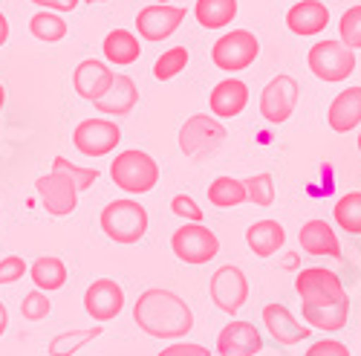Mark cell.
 <instances>
[{
  "instance_id": "obj_35",
  "label": "cell",
  "mask_w": 361,
  "mask_h": 356,
  "mask_svg": "<svg viewBox=\"0 0 361 356\" xmlns=\"http://www.w3.org/2000/svg\"><path fill=\"white\" fill-rule=\"evenodd\" d=\"M338 35H341V44L350 47L353 52L361 49V4L358 6H350L341 20H338Z\"/></svg>"
},
{
  "instance_id": "obj_22",
  "label": "cell",
  "mask_w": 361,
  "mask_h": 356,
  "mask_svg": "<svg viewBox=\"0 0 361 356\" xmlns=\"http://www.w3.org/2000/svg\"><path fill=\"white\" fill-rule=\"evenodd\" d=\"M136 102H139L136 81L130 76H125V73H118L113 78V84H110V90L99 102H93V107L99 113H104V116H128L136 107Z\"/></svg>"
},
{
  "instance_id": "obj_13",
  "label": "cell",
  "mask_w": 361,
  "mask_h": 356,
  "mask_svg": "<svg viewBox=\"0 0 361 356\" xmlns=\"http://www.w3.org/2000/svg\"><path fill=\"white\" fill-rule=\"evenodd\" d=\"M185 20V6H171V4H150L139 9L136 15V32L145 41H165L171 38L179 23Z\"/></svg>"
},
{
  "instance_id": "obj_34",
  "label": "cell",
  "mask_w": 361,
  "mask_h": 356,
  "mask_svg": "<svg viewBox=\"0 0 361 356\" xmlns=\"http://www.w3.org/2000/svg\"><path fill=\"white\" fill-rule=\"evenodd\" d=\"M52 171H61V174H67L70 180L75 183L78 194H81V191H87L90 186H93V183L99 180V171H96V168H81V165L70 162L67 157H55V162H52Z\"/></svg>"
},
{
  "instance_id": "obj_4",
  "label": "cell",
  "mask_w": 361,
  "mask_h": 356,
  "mask_svg": "<svg viewBox=\"0 0 361 356\" xmlns=\"http://www.w3.org/2000/svg\"><path fill=\"white\" fill-rule=\"evenodd\" d=\"M260 55V41L249 29H231V32L220 35L217 44L212 47V61L223 73H240L255 64Z\"/></svg>"
},
{
  "instance_id": "obj_40",
  "label": "cell",
  "mask_w": 361,
  "mask_h": 356,
  "mask_svg": "<svg viewBox=\"0 0 361 356\" xmlns=\"http://www.w3.org/2000/svg\"><path fill=\"white\" fill-rule=\"evenodd\" d=\"M157 356H212V353H208V348L194 345V342H173V345L162 348Z\"/></svg>"
},
{
  "instance_id": "obj_2",
  "label": "cell",
  "mask_w": 361,
  "mask_h": 356,
  "mask_svg": "<svg viewBox=\"0 0 361 356\" xmlns=\"http://www.w3.org/2000/svg\"><path fill=\"white\" fill-rule=\"evenodd\" d=\"M110 180L125 194H147L159 183V165L139 148H128L110 162Z\"/></svg>"
},
{
  "instance_id": "obj_37",
  "label": "cell",
  "mask_w": 361,
  "mask_h": 356,
  "mask_svg": "<svg viewBox=\"0 0 361 356\" xmlns=\"http://www.w3.org/2000/svg\"><path fill=\"white\" fill-rule=\"evenodd\" d=\"M171 212L176 218H183L188 223H202V209H200V203L191 197V194H176L171 200Z\"/></svg>"
},
{
  "instance_id": "obj_36",
  "label": "cell",
  "mask_w": 361,
  "mask_h": 356,
  "mask_svg": "<svg viewBox=\"0 0 361 356\" xmlns=\"http://www.w3.org/2000/svg\"><path fill=\"white\" fill-rule=\"evenodd\" d=\"M49 310H52V304H49V299H47V292H41V290L26 292L23 302H20V316H23L26 321H41V319L49 316Z\"/></svg>"
},
{
  "instance_id": "obj_12",
  "label": "cell",
  "mask_w": 361,
  "mask_h": 356,
  "mask_svg": "<svg viewBox=\"0 0 361 356\" xmlns=\"http://www.w3.org/2000/svg\"><path fill=\"white\" fill-rule=\"evenodd\" d=\"M35 191L52 218H70L78 206V189L61 171H49L35 180Z\"/></svg>"
},
{
  "instance_id": "obj_19",
  "label": "cell",
  "mask_w": 361,
  "mask_h": 356,
  "mask_svg": "<svg viewBox=\"0 0 361 356\" xmlns=\"http://www.w3.org/2000/svg\"><path fill=\"white\" fill-rule=\"evenodd\" d=\"M263 324L278 345H298V342L310 339V333H312V328L300 324L283 304H266L263 307Z\"/></svg>"
},
{
  "instance_id": "obj_25",
  "label": "cell",
  "mask_w": 361,
  "mask_h": 356,
  "mask_svg": "<svg viewBox=\"0 0 361 356\" xmlns=\"http://www.w3.org/2000/svg\"><path fill=\"white\" fill-rule=\"evenodd\" d=\"M246 244L257 258H272L286 244V229L278 220H257L246 229Z\"/></svg>"
},
{
  "instance_id": "obj_43",
  "label": "cell",
  "mask_w": 361,
  "mask_h": 356,
  "mask_svg": "<svg viewBox=\"0 0 361 356\" xmlns=\"http://www.w3.org/2000/svg\"><path fill=\"white\" fill-rule=\"evenodd\" d=\"M6 328H9V310H6L4 302H0V336L6 333Z\"/></svg>"
},
{
  "instance_id": "obj_5",
  "label": "cell",
  "mask_w": 361,
  "mask_h": 356,
  "mask_svg": "<svg viewBox=\"0 0 361 356\" xmlns=\"http://www.w3.org/2000/svg\"><path fill=\"white\" fill-rule=\"evenodd\" d=\"M307 64L315 78L326 84H338L355 73V52L341 41H318L307 55Z\"/></svg>"
},
{
  "instance_id": "obj_41",
  "label": "cell",
  "mask_w": 361,
  "mask_h": 356,
  "mask_svg": "<svg viewBox=\"0 0 361 356\" xmlns=\"http://www.w3.org/2000/svg\"><path fill=\"white\" fill-rule=\"evenodd\" d=\"M32 4L41 6V9H49V12L61 15V12H73V9L81 4V0H32Z\"/></svg>"
},
{
  "instance_id": "obj_23",
  "label": "cell",
  "mask_w": 361,
  "mask_h": 356,
  "mask_svg": "<svg viewBox=\"0 0 361 356\" xmlns=\"http://www.w3.org/2000/svg\"><path fill=\"white\" fill-rule=\"evenodd\" d=\"M102 52H104L107 64H113V67H130V64L139 61L142 44H139V38L130 32V29H113V32H107V38L102 44Z\"/></svg>"
},
{
  "instance_id": "obj_1",
  "label": "cell",
  "mask_w": 361,
  "mask_h": 356,
  "mask_svg": "<svg viewBox=\"0 0 361 356\" xmlns=\"http://www.w3.org/2000/svg\"><path fill=\"white\" fill-rule=\"evenodd\" d=\"M133 321L147 336L179 342L194 328V310L185 304V299H179L176 292H171L165 287H150L133 304Z\"/></svg>"
},
{
  "instance_id": "obj_29",
  "label": "cell",
  "mask_w": 361,
  "mask_h": 356,
  "mask_svg": "<svg viewBox=\"0 0 361 356\" xmlns=\"http://www.w3.org/2000/svg\"><path fill=\"white\" fill-rule=\"evenodd\" d=\"M208 203L217 206V209H234V206L246 203L243 180H234V177H217V180L208 186Z\"/></svg>"
},
{
  "instance_id": "obj_39",
  "label": "cell",
  "mask_w": 361,
  "mask_h": 356,
  "mask_svg": "<svg viewBox=\"0 0 361 356\" xmlns=\"http://www.w3.org/2000/svg\"><path fill=\"white\" fill-rule=\"evenodd\" d=\"M304 356H353V353H350V348H347L344 342H338V339H321V342L310 345V350H307Z\"/></svg>"
},
{
  "instance_id": "obj_6",
  "label": "cell",
  "mask_w": 361,
  "mask_h": 356,
  "mask_svg": "<svg viewBox=\"0 0 361 356\" xmlns=\"http://www.w3.org/2000/svg\"><path fill=\"white\" fill-rule=\"evenodd\" d=\"M295 290H298L300 307H321V304H336L341 299H350L341 278L333 270H324V266L300 270L295 278Z\"/></svg>"
},
{
  "instance_id": "obj_31",
  "label": "cell",
  "mask_w": 361,
  "mask_h": 356,
  "mask_svg": "<svg viewBox=\"0 0 361 356\" xmlns=\"http://www.w3.org/2000/svg\"><path fill=\"white\" fill-rule=\"evenodd\" d=\"M336 223L347 232V235H361V191H350L344 194L336 209H333Z\"/></svg>"
},
{
  "instance_id": "obj_17",
  "label": "cell",
  "mask_w": 361,
  "mask_h": 356,
  "mask_svg": "<svg viewBox=\"0 0 361 356\" xmlns=\"http://www.w3.org/2000/svg\"><path fill=\"white\" fill-rule=\"evenodd\" d=\"M298 241H300V249H304L307 255H318V258L324 255V258L341 261V241H338V235H336L333 226H329L326 220H321V218H312V220H307L304 226H300Z\"/></svg>"
},
{
  "instance_id": "obj_15",
  "label": "cell",
  "mask_w": 361,
  "mask_h": 356,
  "mask_svg": "<svg viewBox=\"0 0 361 356\" xmlns=\"http://www.w3.org/2000/svg\"><path fill=\"white\" fill-rule=\"evenodd\" d=\"M116 73L110 70L107 61H99V58H87L81 61L73 73V87L75 93L84 99V102H99L113 84Z\"/></svg>"
},
{
  "instance_id": "obj_32",
  "label": "cell",
  "mask_w": 361,
  "mask_h": 356,
  "mask_svg": "<svg viewBox=\"0 0 361 356\" xmlns=\"http://www.w3.org/2000/svg\"><path fill=\"white\" fill-rule=\"evenodd\" d=\"M188 61H191V52H188L185 47H171V49H165V52L157 58V64H154V78H159V81H171V78H176L179 73L188 67Z\"/></svg>"
},
{
  "instance_id": "obj_42",
  "label": "cell",
  "mask_w": 361,
  "mask_h": 356,
  "mask_svg": "<svg viewBox=\"0 0 361 356\" xmlns=\"http://www.w3.org/2000/svg\"><path fill=\"white\" fill-rule=\"evenodd\" d=\"M9 41V20H6V15L0 12V47H4Z\"/></svg>"
},
{
  "instance_id": "obj_21",
  "label": "cell",
  "mask_w": 361,
  "mask_h": 356,
  "mask_svg": "<svg viewBox=\"0 0 361 356\" xmlns=\"http://www.w3.org/2000/svg\"><path fill=\"white\" fill-rule=\"evenodd\" d=\"M326 122L336 134H350L361 125V87L341 90L326 110Z\"/></svg>"
},
{
  "instance_id": "obj_3",
  "label": "cell",
  "mask_w": 361,
  "mask_h": 356,
  "mask_svg": "<svg viewBox=\"0 0 361 356\" xmlns=\"http://www.w3.org/2000/svg\"><path fill=\"white\" fill-rule=\"evenodd\" d=\"M99 220H102V232L116 244H139L147 232V209L130 197H118L107 203Z\"/></svg>"
},
{
  "instance_id": "obj_7",
  "label": "cell",
  "mask_w": 361,
  "mask_h": 356,
  "mask_svg": "<svg viewBox=\"0 0 361 356\" xmlns=\"http://www.w3.org/2000/svg\"><path fill=\"white\" fill-rule=\"evenodd\" d=\"M171 249L183 263H208L220 252V237L202 223H183L171 235Z\"/></svg>"
},
{
  "instance_id": "obj_33",
  "label": "cell",
  "mask_w": 361,
  "mask_h": 356,
  "mask_svg": "<svg viewBox=\"0 0 361 356\" xmlns=\"http://www.w3.org/2000/svg\"><path fill=\"white\" fill-rule=\"evenodd\" d=\"M246 186V200L255 203V206H272L275 203V180H272V174H255L249 177V180H243Z\"/></svg>"
},
{
  "instance_id": "obj_27",
  "label": "cell",
  "mask_w": 361,
  "mask_h": 356,
  "mask_svg": "<svg viewBox=\"0 0 361 356\" xmlns=\"http://www.w3.org/2000/svg\"><path fill=\"white\" fill-rule=\"evenodd\" d=\"M194 18L202 29H223L237 18V0H197Z\"/></svg>"
},
{
  "instance_id": "obj_38",
  "label": "cell",
  "mask_w": 361,
  "mask_h": 356,
  "mask_svg": "<svg viewBox=\"0 0 361 356\" xmlns=\"http://www.w3.org/2000/svg\"><path fill=\"white\" fill-rule=\"evenodd\" d=\"M26 275V261L20 255H6L0 258V287L4 284H15Z\"/></svg>"
},
{
  "instance_id": "obj_20",
  "label": "cell",
  "mask_w": 361,
  "mask_h": 356,
  "mask_svg": "<svg viewBox=\"0 0 361 356\" xmlns=\"http://www.w3.org/2000/svg\"><path fill=\"white\" fill-rule=\"evenodd\" d=\"M329 23V9L321 0H298V4L286 12V26L289 32L300 35V38H312L318 32H324Z\"/></svg>"
},
{
  "instance_id": "obj_28",
  "label": "cell",
  "mask_w": 361,
  "mask_h": 356,
  "mask_svg": "<svg viewBox=\"0 0 361 356\" xmlns=\"http://www.w3.org/2000/svg\"><path fill=\"white\" fill-rule=\"evenodd\" d=\"M29 32L44 44H58V41L67 38V20L58 12L41 9V12L32 15V20H29Z\"/></svg>"
},
{
  "instance_id": "obj_9",
  "label": "cell",
  "mask_w": 361,
  "mask_h": 356,
  "mask_svg": "<svg viewBox=\"0 0 361 356\" xmlns=\"http://www.w3.org/2000/svg\"><path fill=\"white\" fill-rule=\"evenodd\" d=\"M298 99H300L298 81L292 76L281 73V76H275L272 81L263 87V93H260V116L266 119L269 125H283L286 119L295 113Z\"/></svg>"
},
{
  "instance_id": "obj_14",
  "label": "cell",
  "mask_w": 361,
  "mask_h": 356,
  "mask_svg": "<svg viewBox=\"0 0 361 356\" xmlns=\"http://www.w3.org/2000/svg\"><path fill=\"white\" fill-rule=\"evenodd\" d=\"M84 310L99 324L113 321L118 313L125 310V290L118 287V281H113V278H99L84 292Z\"/></svg>"
},
{
  "instance_id": "obj_45",
  "label": "cell",
  "mask_w": 361,
  "mask_h": 356,
  "mask_svg": "<svg viewBox=\"0 0 361 356\" xmlns=\"http://www.w3.org/2000/svg\"><path fill=\"white\" fill-rule=\"evenodd\" d=\"M84 4H107V0H84Z\"/></svg>"
},
{
  "instance_id": "obj_44",
  "label": "cell",
  "mask_w": 361,
  "mask_h": 356,
  "mask_svg": "<svg viewBox=\"0 0 361 356\" xmlns=\"http://www.w3.org/2000/svg\"><path fill=\"white\" fill-rule=\"evenodd\" d=\"M4 105H6V87L0 84V110H4Z\"/></svg>"
},
{
  "instance_id": "obj_10",
  "label": "cell",
  "mask_w": 361,
  "mask_h": 356,
  "mask_svg": "<svg viewBox=\"0 0 361 356\" xmlns=\"http://www.w3.org/2000/svg\"><path fill=\"white\" fill-rule=\"evenodd\" d=\"M122 142V128L113 119H84L73 131V145L84 157H107Z\"/></svg>"
},
{
  "instance_id": "obj_8",
  "label": "cell",
  "mask_w": 361,
  "mask_h": 356,
  "mask_svg": "<svg viewBox=\"0 0 361 356\" xmlns=\"http://www.w3.org/2000/svg\"><path fill=\"white\" fill-rule=\"evenodd\" d=\"M223 142H226V125L208 113H194L179 128V151L185 157H200L205 151H214Z\"/></svg>"
},
{
  "instance_id": "obj_16",
  "label": "cell",
  "mask_w": 361,
  "mask_h": 356,
  "mask_svg": "<svg viewBox=\"0 0 361 356\" xmlns=\"http://www.w3.org/2000/svg\"><path fill=\"white\" fill-rule=\"evenodd\" d=\"M263 350V336L252 321H228L217 336L220 356H255Z\"/></svg>"
},
{
  "instance_id": "obj_30",
  "label": "cell",
  "mask_w": 361,
  "mask_h": 356,
  "mask_svg": "<svg viewBox=\"0 0 361 356\" xmlns=\"http://www.w3.org/2000/svg\"><path fill=\"white\" fill-rule=\"evenodd\" d=\"M104 331H102V324H96V328H90V331H67V333H58L52 336L49 342V356H75L81 348H87L93 339H99Z\"/></svg>"
},
{
  "instance_id": "obj_46",
  "label": "cell",
  "mask_w": 361,
  "mask_h": 356,
  "mask_svg": "<svg viewBox=\"0 0 361 356\" xmlns=\"http://www.w3.org/2000/svg\"><path fill=\"white\" fill-rule=\"evenodd\" d=\"M358 154H361V131H358Z\"/></svg>"
},
{
  "instance_id": "obj_24",
  "label": "cell",
  "mask_w": 361,
  "mask_h": 356,
  "mask_svg": "<svg viewBox=\"0 0 361 356\" xmlns=\"http://www.w3.org/2000/svg\"><path fill=\"white\" fill-rule=\"evenodd\" d=\"M307 328L312 331H324V333H338L347 328L350 319V299H341L336 304H321V307H300Z\"/></svg>"
},
{
  "instance_id": "obj_18",
  "label": "cell",
  "mask_w": 361,
  "mask_h": 356,
  "mask_svg": "<svg viewBox=\"0 0 361 356\" xmlns=\"http://www.w3.org/2000/svg\"><path fill=\"white\" fill-rule=\"evenodd\" d=\"M249 105V87L240 78H223L214 84L212 96H208V107H212L214 119H234L246 110Z\"/></svg>"
},
{
  "instance_id": "obj_11",
  "label": "cell",
  "mask_w": 361,
  "mask_h": 356,
  "mask_svg": "<svg viewBox=\"0 0 361 356\" xmlns=\"http://www.w3.org/2000/svg\"><path fill=\"white\" fill-rule=\"evenodd\" d=\"M208 292H212V302L217 304V310L234 316V313H240V307H243L249 299V278L234 263L220 266V270L212 275Z\"/></svg>"
},
{
  "instance_id": "obj_26",
  "label": "cell",
  "mask_w": 361,
  "mask_h": 356,
  "mask_svg": "<svg viewBox=\"0 0 361 356\" xmlns=\"http://www.w3.org/2000/svg\"><path fill=\"white\" fill-rule=\"evenodd\" d=\"M29 275H32V284L41 290V292H52V290H61L70 278L67 273V263L55 255H41L38 261H32L29 266Z\"/></svg>"
},
{
  "instance_id": "obj_47",
  "label": "cell",
  "mask_w": 361,
  "mask_h": 356,
  "mask_svg": "<svg viewBox=\"0 0 361 356\" xmlns=\"http://www.w3.org/2000/svg\"><path fill=\"white\" fill-rule=\"evenodd\" d=\"M154 4H171V0H154Z\"/></svg>"
}]
</instances>
